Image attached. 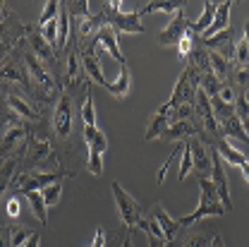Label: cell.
<instances>
[{
	"mask_svg": "<svg viewBox=\"0 0 249 247\" xmlns=\"http://www.w3.org/2000/svg\"><path fill=\"white\" fill-rule=\"evenodd\" d=\"M120 7H123L120 0L101 2V15H103V19H106V27H110V29H115V31H123V34H144L139 10L123 12Z\"/></svg>",
	"mask_w": 249,
	"mask_h": 247,
	"instance_id": "cell-2",
	"label": "cell"
},
{
	"mask_svg": "<svg viewBox=\"0 0 249 247\" xmlns=\"http://www.w3.org/2000/svg\"><path fill=\"white\" fill-rule=\"evenodd\" d=\"M22 38H24V22H19V17L12 12V17L0 24V60H5Z\"/></svg>",
	"mask_w": 249,
	"mask_h": 247,
	"instance_id": "cell-9",
	"label": "cell"
},
{
	"mask_svg": "<svg viewBox=\"0 0 249 247\" xmlns=\"http://www.w3.org/2000/svg\"><path fill=\"white\" fill-rule=\"evenodd\" d=\"M240 38H242V29L228 27L225 31H218L213 36H201V43H204L206 51H213V53H218V56H223V58H228V60L232 62L235 46H237Z\"/></svg>",
	"mask_w": 249,
	"mask_h": 247,
	"instance_id": "cell-8",
	"label": "cell"
},
{
	"mask_svg": "<svg viewBox=\"0 0 249 247\" xmlns=\"http://www.w3.org/2000/svg\"><path fill=\"white\" fill-rule=\"evenodd\" d=\"M213 247H225V243H223V238H218L216 243H213Z\"/></svg>",
	"mask_w": 249,
	"mask_h": 247,
	"instance_id": "cell-46",
	"label": "cell"
},
{
	"mask_svg": "<svg viewBox=\"0 0 249 247\" xmlns=\"http://www.w3.org/2000/svg\"><path fill=\"white\" fill-rule=\"evenodd\" d=\"M170 115H173V106L165 101L163 106H158L156 108V113L151 115V120H149V127H146V132H144V142H151V139H160V134L168 130V125H170Z\"/></svg>",
	"mask_w": 249,
	"mask_h": 247,
	"instance_id": "cell-15",
	"label": "cell"
},
{
	"mask_svg": "<svg viewBox=\"0 0 249 247\" xmlns=\"http://www.w3.org/2000/svg\"><path fill=\"white\" fill-rule=\"evenodd\" d=\"M230 7H232V2H230V0H225V2H218L216 17H213L211 27L204 31V36H213V34H218V31H225L228 27H230Z\"/></svg>",
	"mask_w": 249,
	"mask_h": 247,
	"instance_id": "cell-19",
	"label": "cell"
},
{
	"mask_svg": "<svg viewBox=\"0 0 249 247\" xmlns=\"http://www.w3.org/2000/svg\"><path fill=\"white\" fill-rule=\"evenodd\" d=\"M60 194H62V180L53 183V185H48L46 190H41V197H43L46 207H55V204L60 202Z\"/></svg>",
	"mask_w": 249,
	"mask_h": 247,
	"instance_id": "cell-31",
	"label": "cell"
},
{
	"mask_svg": "<svg viewBox=\"0 0 249 247\" xmlns=\"http://www.w3.org/2000/svg\"><path fill=\"white\" fill-rule=\"evenodd\" d=\"M62 5H65L70 19H84V17L91 15V10H89L91 2H89V0H67V2H62Z\"/></svg>",
	"mask_w": 249,
	"mask_h": 247,
	"instance_id": "cell-26",
	"label": "cell"
},
{
	"mask_svg": "<svg viewBox=\"0 0 249 247\" xmlns=\"http://www.w3.org/2000/svg\"><path fill=\"white\" fill-rule=\"evenodd\" d=\"M22 197H17V194H7V199H5V214L10 221H15V218L22 216Z\"/></svg>",
	"mask_w": 249,
	"mask_h": 247,
	"instance_id": "cell-35",
	"label": "cell"
},
{
	"mask_svg": "<svg viewBox=\"0 0 249 247\" xmlns=\"http://www.w3.org/2000/svg\"><path fill=\"white\" fill-rule=\"evenodd\" d=\"M34 235L29 226H19V223H12V247H24V243Z\"/></svg>",
	"mask_w": 249,
	"mask_h": 247,
	"instance_id": "cell-32",
	"label": "cell"
},
{
	"mask_svg": "<svg viewBox=\"0 0 249 247\" xmlns=\"http://www.w3.org/2000/svg\"><path fill=\"white\" fill-rule=\"evenodd\" d=\"M187 7V2H175V0H154V2H146L144 7H139V15H154V12H168V15H175L178 10Z\"/></svg>",
	"mask_w": 249,
	"mask_h": 247,
	"instance_id": "cell-23",
	"label": "cell"
},
{
	"mask_svg": "<svg viewBox=\"0 0 249 247\" xmlns=\"http://www.w3.org/2000/svg\"><path fill=\"white\" fill-rule=\"evenodd\" d=\"M24 202L29 204L31 214L38 218V223H41V226H48V207H46L41 192H29V194H24Z\"/></svg>",
	"mask_w": 249,
	"mask_h": 247,
	"instance_id": "cell-24",
	"label": "cell"
},
{
	"mask_svg": "<svg viewBox=\"0 0 249 247\" xmlns=\"http://www.w3.org/2000/svg\"><path fill=\"white\" fill-rule=\"evenodd\" d=\"M240 171L245 173V178H247V183H249V161H247V163H242V166H240Z\"/></svg>",
	"mask_w": 249,
	"mask_h": 247,
	"instance_id": "cell-44",
	"label": "cell"
},
{
	"mask_svg": "<svg viewBox=\"0 0 249 247\" xmlns=\"http://www.w3.org/2000/svg\"><path fill=\"white\" fill-rule=\"evenodd\" d=\"M0 247H12V223L0 226Z\"/></svg>",
	"mask_w": 249,
	"mask_h": 247,
	"instance_id": "cell-38",
	"label": "cell"
},
{
	"mask_svg": "<svg viewBox=\"0 0 249 247\" xmlns=\"http://www.w3.org/2000/svg\"><path fill=\"white\" fill-rule=\"evenodd\" d=\"M58 10H60V2L58 0H48L46 5H43V12H41V17H38V27H43V24H48V22H53L55 17H58Z\"/></svg>",
	"mask_w": 249,
	"mask_h": 247,
	"instance_id": "cell-33",
	"label": "cell"
},
{
	"mask_svg": "<svg viewBox=\"0 0 249 247\" xmlns=\"http://www.w3.org/2000/svg\"><path fill=\"white\" fill-rule=\"evenodd\" d=\"M151 216L158 221V226H160V230H163V235H165V240H168V243H173V240L180 235V230H182L180 221L170 218V214L163 209V204H158V202H156L154 207H151Z\"/></svg>",
	"mask_w": 249,
	"mask_h": 247,
	"instance_id": "cell-17",
	"label": "cell"
},
{
	"mask_svg": "<svg viewBox=\"0 0 249 247\" xmlns=\"http://www.w3.org/2000/svg\"><path fill=\"white\" fill-rule=\"evenodd\" d=\"M24 149H27V144H24V147H22L15 156H10V158L0 161V199L7 194L10 183H12V180H15V175L19 173V166H22V158H24Z\"/></svg>",
	"mask_w": 249,
	"mask_h": 247,
	"instance_id": "cell-16",
	"label": "cell"
},
{
	"mask_svg": "<svg viewBox=\"0 0 249 247\" xmlns=\"http://www.w3.org/2000/svg\"><path fill=\"white\" fill-rule=\"evenodd\" d=\"M108 230L103 228V226H98L96 228V235H93V243H91V247H106V240H108Z\"/></svg>",
	"mask_w": 249,
	"mask_h": 247,
	"instance_id": "cell-39",
	"label": "cell"
},
{
	"mask_svg": "<svg viewBox=\"0 0 249 247\" xmlns=\"http://www.w3.org/2000/svg\"><path fill=\"white\" fill-rule=\"evenodd\" d=\"M209 65H211V72L218 77V82H225L228 75H230V67H232V62L228 60V58L218 56L213 51H209Z\"/></svg>",
	"mask_w": 249,
	"mask_h": 247,
	"instance_id": "cell-25",
	"label": "cell"
},
{
	"mask_svg": "<svg viewBox=\"0 0 249 247\" xmlns=\"http://www.w3.org/2000/svg\"><path fill=\"white\" fill-rule=\"evenodd\" d=\"M0 82L12 87V84H19L22 94L29 98V75H27V67L22 62V56L19 51L15 48L5 60H0Z\"/></svg>",
	"mask_w": 249,
	"mask_h": 247,
	"instance_id": "cell-7",
	"label": "cell"
},
{
	"mask_svg": "<svg viewBox=\"0 0 249 247\" xmlns=\"http://www.w3.org/2000/svg\"><path fill=\"white\" fill-rule=\"evenodd\" d=\"M38 31H41V36L48 41V46L55 51V46H58V17H55L53 22H48V24L38 27Z\"/></svg>",
	"mask_w": 249,
	"mask_h": 247,
	"instance_id": "cell-34",
	"label": "cell"
},
{
	"mask_svg": "<svg viewBox=\"0 0 249 247\" xmlns=\"http://www.w3.org/2000/svg\"><path fill=\"white\" fill-rule=\"evenodd\" d=\"M24 247H41V235H38V233L34 230V235H31L29 240L24 243Z\"/></svg>",
	"mask_w": 249,
	"mask_h": 247,
	"instance_id": "cell-42",
	"label": "cell"
},
{
	"mask_svg": "<svg viewBox=\"0 0 249 247\" xmlns=\"http://www.w3.org/2000/svg\"><path fill=\"white\" fill-rule=\"evenodd\" d=\"M242 38L247 41V46H249V19L245 22V27H242Z\"/></svg>",
	"mask_w": 249,
	"mask_h": 247,
	"instance_id": "cell-43",
	"label": "cell"
},
{
	"mask_svg": "<svg viewBox=\"0 0 249 247\" xmlns=\"http://www.w3.org/2000/svg\"><path fill=\"white\" fill-rule=\"evenodd\" d=\"M194 36H196V34H192V31L187 29V34L182 36V41L178 43V60H180V62H187V60H189V56H192V48H194Z\"/></svg>",
	"mask_w": 249,
	"mask_h": 247,
	"instance_id": "cell-30",
	"label": "cell"
},
{
	"mask_svg": "<svg viewBox=\"0 0 249 247\" xmlns=\"http://www.w3.org/2000/svg\"><path fill=\"white\" fill-rule=\"evenodd\" d=\"M82 137H84V144H87V171L91 175H103V154L108 149V137L106 132H101L98 127H89V125H82Z\"/></svg>",
	"mask_w": 249,
	"mask_h": 247,
	"instance_id": "cell-4",
	"label": "cell"
},
{
	"mask_svg": "<svg viewBox=\"0 0 249 247\" xmlns=\"http://www.w3.org/2000/svg\"><path fill=\"white\" fill-rule=\"evenodd\" d=\"M218 238H220V233H218L216 226H211V223H194L189 228H182L180 235L173 243H168L165 247H213V243Z\"/></svg>",
	"mask_w": 249,
	"mask_h": 247,
	"instance_id": "cell-6",
	"label": "cell"
},
{
	"mask_svg": "<svg viewBox=\"0 0 249 247\" xmlns=\"http://www.w3.org/2000/svg\"><path fill=\"white\" fill-rule=\"evenodd\" d=\"M62 178H67L62 171H31V173H17L15 180L10 183L7 194H17V197H24L29 192H41L48 185L58 183Z\"/></svg>",
	"mask_w": 249,
	"mask_h": 247,
	"instance_id": "cell-3",
	"label": "cell"
},
{
	"mask_svg": "<svg viewBox=\"0 0 249 247\" xmlns=\"http://www.w3.org/2000/svg\"><path fill=\"white\" fill-rule=\"evenodd\" d=\"M79 115H82V125L98 127V125H96V111H93V94L91 92L87 94V98L79 103Z\"/></svg>",
	"mask_w": 249,
	"mask_h": 247,
	"instance_id": "cell-28",
	"label": "cell"
},
{
	"mask_svg": "<svg viewBox=\"0 0 249 247\" xmlns=\"http://www.w3.org/2000/svg\"><path fill=\"white\" fill-rule=\"evenodd\" d=\"M127 233H129V228H120V230H115V233H113V240H110V243H108V247H123V243H124V235H127Z\"/></svg>",
	"mask_w": 249,
	"mask_h": 247,
	"instance_id": "cell-40",
	"label": "cell"
},
{
	"mask_svg": "<svg viewBox=\"0 0 249 247\" xmlns=\"http://www.w3.org/2000/svg\"><path fill=\"white\" fill-rule=\"evenodd\" d=\"M187 29H189V19H187V7H182V10H178L175 15H173V19H170V24L165 27V29L158 34V46H178L180 41H182V36L187 34Z\"/></svg>",
	"mask_w": 249,
	"mask_h": 247,
	"instance_id": "cell-11",
	"label": "cell"
},
{
	"mask_svg": "<svg viewBox=\"0 0 249 247\" xmlns=\"http://www.w3.org/2000/svg\"><path fill=\"white\" fill-rule=\"evenodd\" d=\"M213 149H216L218 154H220V158L223 161H228L230 166H242V163H247V156L242 154L240 149H235V147H230V142L228 139H218L216 144H213Z\"/></svg>",
	"mask_w": 249,
	"mask_h": 247,
	"instance_id": "cell-22",
	"label": "cell"
},
{
	"mask_svg": "<svg viewBox=\"0 0 249 247\" xmlns=\"http://www.w3.org/2000/svg\"><path fill=\"white\" fill-rule=\"evenodd\" d=\"M199 89L206 94L209 98H216L218 96V89H220V82H218V77L209 70V72H204L201 77H199Z\"/></svg>",
	"mask_w": 249,
	"mask_h": 247,
	"instance_id": "cell-27",
	"label": "cell"
},
{
	"mask_svg": "<svg viewBox=\"0 0 249 247\" xmlns=\"http://www.w3.org/2000/svg\"><path fill=\"white\" fill-rule=\"evenodd\" d=\"M194 171V161H192V149H189V139L182 142V163H180V171H178V178L185 180L187 175Z\"/></svg>",
	"mask_w": 249,
	"mask_h": 247,
	"instance_id": "cell-29",
	"label": "cell"
},
{
	"mask_svg": "<svg viewBox=\"0 0 249 247\" xmlns=\"http://www.w3.org/2000/svg\"><path fill=\"white\" fill-rule=\"evenodd\" d=\"M211 183L216 187L218 199L225 207V211H232V199H230V187H228V178H225V168H223V158L216 149L211 147Z\"/></svg>",
	"mask_w": 249,
	"mask_h": 247,
	"instance_id": "cell-10",
	"label": "cell"
},
{
	"mask_svg": "<svg viewBox=\"0 0 249 247\" xmlns=\"http://www.w3.org/2000/svg\"><path fill=\"white\" fill-rule=\"evenodd\" d=\"M189 149H192V161H194L196 178H211V147L204 144L196 137H189Z\"/></svg>",
	"mask_w": 249,
	"mask_h": 247,
	"instance_id": "cell-14",
	"label": "cell"
},
{
	"mask_svg": "<svg viewBox=\"0 0 249 247\" xmlns=\"http://www.w3.org/2000/svg\"><path fill=\"white\" fill-rule=\"evenodd\" d=\"M218 98L228 106H235V98H237V89L230 84V82H220V89H218Z\"/></svg>",
	"mask_w": 249,
	"mask_h": 247,
	"instance_id": "cell-36",
	"label": "cell"
},
{
	"mask_svg": "<svg viewBox=\"0 0 249 247\" xmlns=\"http://www.w3.org/2000/svg\"><path fill=\"white\" fill-rule=\"evenodd\" d=\"M216 7H218V2L206 0V2H204V15H201L196 22H189V31L196 34V36H204V31L211 27V22H213V17H216Z\"/></svg>",
	"mask_w": 249,
	"mask_h": 247,
	"instance_id": "cell-21",
	"label": "cell"
},
{
	"mask_svg": "<svg viewBox=\"0 0 249 247\" xmlns=\"http://www.w3.org/2000/svg\"><path fill=\"white\" fill-rule=\"evenodd\" d=\"M79 51V60H82V67H84V75L89 77V82L98 84V87H106L108 79L101 70V62H98V56H96V48H93V41L84 43V46H77Z\"/></svg>",
	"mask_w": 249,
	"mask_h": 247,
	"instance_id": "cell-12",
	"label": "cell"
},
{
	"mask_svg": "<svg viewBox=\"0 0 249 247\" xmlns=\"http://www.w3.org/2000/svg\"><path fill=\"white\" fill-rule=\"evenodd\" d=\"M129 84H132V72L127 65H120V75L115 82H108L106 84V92H110L115 98H124L129 94Z\"/></svg>",
	"mask_w": 249,
	"mask_h": 247,
	"instance_id": "cell-20",
	"label": "cell"
},
{
	"mask_svg": "<svg viewBox=\"0 0 249 247\" xmlns=\"http://www.w3.org/2000/svg\"><path fill=\"white\" fill-rule=\"evenodd\" d=\"M218 125H220L223 139H228V137H235V139H240V142L249 144V137H247V132H245V127H242V120L237 118V113H230V115H225L223 120H218Z\"/></svg>",
	"mask_w": 249,
	"mask_h": 247,
	"instance_id": "cell-18",
	"label": "cell"
},
{
	"mask_svg": "<svg viewBox=\"0 0 249 247\" xmlns=\"http://www.w3.org/2000/svg\"><path fill=\"white\" fill-rule=\"evenodd\" d=\"M242 127H245V132H247V137H249V115L242 120Z\"/></svg>",
	"mask_w": 249,
	"mask_h": 247,
	"instance_id": "cell-45",
	"label": "cell"
},
{
	"mask_svg": "<svg viewBox=\"0 0 249 247\" xmlns=\"http://www.w3.org/2000/svg\"><path fill=\"white\" fill-rule=\"evenodd\" d=\"M235 113H237V118L240 120H245L249 115V98L247 94H237V98H235Z\"/></svg>",
	"mask_w": 249,
	"mask_h": 247,
	"instance_id": "cell-37",
	"label": "cell"
},
{
	"mask_svg": "<svg viewBox=\"0 0 249 247\" xmlns=\"http://www.w3.org/2000/svg\"><path fill=\"white\" fill-rule=\"evenodd\" d=\"M113 197H115V204H118V214L123 218V226L124 228H129V230H134V228H139L142 226V221H144V209L139 207V202L124 190L118 180H113Z\"/></svg>",
	"mask_w": 249,
	"mask_h": 247,
	"instance_id": "cell-5",
	"label": "cell"
},
{
	"mask_svg": "<svg viewBox=\"0 0 249 247\" xmlns=\"http://www.w3.org/2000/svg\"><path fill=\"white\" fill-rule=\"evenodd\" d=\"M223 214H225V207L218 199V192L211 178H199V204L192 214H187L185 218H178V221L182 228H189V226L199 223L204 216H223Z\"/></svg>",
	"mask_w": 249,
	"mask_h": 247,
	"instance_id": "cell-1",
	"label": "cell"
},
{
	"mask_svg": "<svg viewBox=\"0 0 249 247\" xmlns=\"http://www.w3.org/2000/svg\"><path fill=\"white\" fill-rule=\"evenodd\" d=\"M12 17V10L7 7V2L5 0H0V24L5 22V19H10Z\"/></svg>",
	"mask_w": 249,
	"mask_h": 247,
	"instance_id": "cell-41",
	"label": "cell"
},
{
	"mask_svg": "<svg viewBox=\"0 0 249 247\" xmlns=\"http://www.w3.org/2000/svg\"><path fill=\"white\" fill-rule=\"evenodd\" d=\"M93 48H96V56H98V58H101L103 53H108V56H113L120 65H127L123 51H120V46H118V31L110 29V27H103V29L93 36Z\"/></svg>",
	"mask_w": 249,
	"mask_h": 247,
	"instance_id": "cell-13",
	"label": "cell"
}]
</instances>
